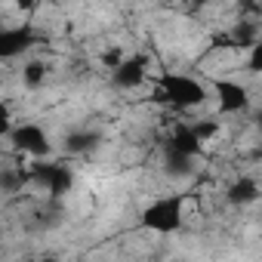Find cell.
<instances>
[{
	"instance_id": "1",
	"label": "cell",
	"mask_w": 262,
	"mask_h": 262,
	"mask_svg": "<svg viewBox=\"0 0 262 262\" xmlns=\"http://www.w3.org/2000/svg\"><path fill=\"white\" fill-rule=\"evenodd\" d=\"M155 90H158V99H164L173 108H198L207 99L204 83L188 74H158Z\"/></svg>"
},
{
	"instance_id": "2",
	"label": "cell",
	"mask_w": 262,
	"mask_h": 262,
	"mask_svg": "<svg viewBox=\"0 0 262 262\" xmlns=\"http://www.w3.org/2000/svg\"><path fill=\"white\" fill-rule=\"evenodd\" d=\"M182 222H185V201L179 194L158 198L139 213V225L155 234H173L182 228Z\"/></svg>"
},
{
	"instance_id": "3",
	"label": "cell",
	"mask_w": 262,
	"mask_h": 262,
	"mask_svg": "<svg viewBox=\"0 0 262 262\" xmlns=\"http://www.w3.org/2000/svg\"><path fill=\"white\" fill-rule=\"evenodd\" d=\"M10 142H13L16 151L31 155L34 161H43V158H50V151H53V142H50L47 129H43L40 123H13Z\"/></svg>"
},
{
	"instance_id": "4",
	"label": "cell",
	"mask_w": 262,
	"mask_h": 262,
	"mask_svg": "<svg viewBox=\"0 0 262 262\" xmlns=\"http://www.w3.org/2000/svg\"><path fill=\"white\" fill-rule=\"evenodd\" d=\"M213 90H216V111L219 114H244L250 108V90L244 83L228 80V77H216Z\"/></svg>"
},
{
	"instance_id": "5",
	"label": "cell",
	"mask_w": 262,
	"mask_h": 262,
	"mask_svg": "<svg viewBox=\"0 0 262 262\" xmlns=\"http://www.w3.org/2000/svg\"><path fill=\"white\" fill-rule=\"evenodd\" d=\"M37 31L31 25H16V28H0V62L4 59H16L22 53H28L31 47H37Z\"/></svg>"
},
{
	"instance_id": "6",
	"label": "cell",
	"mask_w": 262,
	"mask_h": 262,
	"mask_svg": "<svg viewBox=\"0 0 262 262\" xmlns=\"http://www.w3.org/2000/svg\"><path fill=\"white\" fill-rule=\"evenodd\" d=\"M148 77V68H145V59L142 56H126L114 71H111V83L117 90H136L142 86Z\"/></svg>"
},
{
	"instance_id": "7",
	"label": "cell",
	"mask_w": 262,
	"mask_h": 262,
	"mask_svg": "<svg viewBox=\"0 0 262 262\" xmlns=\"http://www.w3.org/2000/svg\"><path fill=\"white\" fill-rule=\"evenodd\" d=\"M167 148H173V151H179V155H185V158H201V151H204V145L198 142V136L191 133L188 123H176V126H173Z\"/></svg>"
},
{
	"instance_id": "8",
	"label": "cell",
	"mask_w": 262,
	"mask_h": 262,
	"mask_svg": "<svg viewBox=\"0 0 262 262\" xmlns=\"http://www.w3.org/2000/svg\"><path fill=\"white\" fill-rule=\"evenodd\" d=\"M225 198H228L231 207H250V204H256V198H259V182H256L253 176H237V179L228 185Z\"/></svg>"
},
{
	"instance_id": "9",
	"label": "cell",
	"mask_w": 262,
	"mask_h": 262,
	"mask_svg": "<svg viewBox=\"0 0 262 262\" xmlns=\"http://www.w3.org/2000/svg\"><path fill=\"white\" fill-rule=\"evenodd\" d=\"M231 43L237 50H253L259 43V25L256 22H241L234 31H231Z\"/></svg>"
},
{
	"instance_id": "10",
	"label": "cell",
	"mask_w": 262,
	"mask_h": 262,
	"mask_svg": "<svg viewBox=\"0 0 262 262\" xmlns=\"http://www.w3.org/2000/svg\"><path fill=\"white\" fill-rule=\"evenodd\" d=\"M71 185H74V173H71L68 167H56V173H53V179H50L47 194H50V198H65V194L71 191Z\"/></svg>"
},
{
	"instance_id": "11",
	"label": "cell",
	"mask_w": 262,
	"mask_h": 262,
	"mask_svg": "<svg viewBox=\"0 0 262 262\" xmlns=\"http://www.w3.org/2000/svg\"><path fill=\"white\" fill-rule=\"evenodd\" d=\"M93 145H96V133H90V129H77V133L65 136V151H71V155H83Z\"/></svg>"
},
{
	"instance_id": "12",
	"label": "cell",
	"mask_w": 262,
	"mask_h": 262,
	"mask_svg": "<svg viewBox=\"0 0 262 262\" xmlns=\"http://www.w3.org/2000/svg\"><path fill=\"white\" fill-rule=\"evenodd\" d=\"M164 167H167V173H173V176H185V173H191L194 158H185V155L167 148V151H164Z\"/></svg>"
},
{
	"instance_id": "13",
	"label": "cell",
	"mask_w": 262,
	"mask_h": 262,
	"mask_svg": "<svg viewBox=\"0 0 262 262\" xmlns=\"http://www.w3.org/2000/svg\"><path fill=\"white\" fill-rule=\"evenodd\" d=\"M22 80H25V86H40L43 80H47V65L43 62H28L25 65V71H22Z\"/></svg>"
},
{
	"instance_id": "14",
	"label": "cell",
	"mask_w": 262,
	"mask_h": 262,
	"mask_svg": "<svg viewBox=\"0 0 262 262\" xmlns=\"http://www.w3.org/2000/svg\"><path fill=\"white\" fill-rule=\"evenodd\" d=\"M188 126H191V133L198 136V142H201V145L219 133V123H216L213 117H207V120H198V123H188Z\"/></svg>"
},
{
	"instance_id": "15",
	"label": "cell",
	"mask_w": 262,
	"mask_h": 262,
	"mask_svg": "<svg viewBox=\"0 0 262 262\" xmlns=\"http://www.w3.org/2000/svg\"><path fill=\"white\" fill-rule=\"evenodd\" d=\"M123 59H126V56H123V53H120L117 47H114V50H105V53H102V62H105V65H108L111 71H114V68H117V65H120Z\"/></svg>"
},
{
	"instance_id": "16",
	"label": "cell",
	"mask_w": 262,
	"mask_h": 262,
	"mask_svg": "<svg viewBox=\"0 0 262 262\" xmlns=\"http://www.w3.org/2000/svg\"><path fill=\"white\" fill-rule=\"evenodd\" d=\"M250 71H253V74L262 71V43H256V47L250 50Z\"/></svg>"
},
{
	"instance_id": "17",
	"label": "cell",
	"mask_w": 262,
	"mask_h": 262,
	"mask_svg": "<svg viewBox=\"0 0 262 262\" xmlns=\"http://www.w3.org/2000/svg\"><path fill=\"white\" fill-rule=\"evenodd\" d=\"M10 129H13V117H0V139L10 136Z\"/></svg>"
},
{
	"instance_id": "18",
	"label": "cell",
	"mask_w": 262,
	"mask_h": 262,
	"mask_svg": "<svg viewBox=\"0 0 262 262\" xmlns=\"http://www.w3.org/2000/svg\"><path fill=\"white\" fill-rule=\"evenodd\" d=\"M40 262H56V259H53V256H47V259H40Z\"/></svg>"
}]
</instances>
